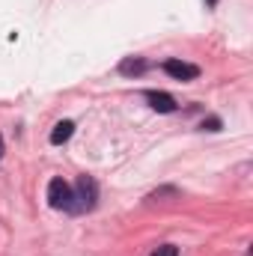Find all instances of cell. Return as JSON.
<instances>
[{"label":"cell","instance_id":"obj_1","mask_svg":"<svg viewBox=\"0 0 253 256\" xmlns=\"http://www.w3.org/2000/svg\"><path fill=\"white\" fill-rule=\"evenodd\" d=\"M48 206L57 208V212H74V191L60 176L48 182Z\"/></svg>","mask_w":253,"mask_h":256},{"label":"cell","instance_id":"obj_2","mask_svg":"<svg viewBox=\"0 0 253 256\" xmlns=\"http://www.w3.org/2000/svg\"><path fill=\"white\" fill-rule=\"evenodd\" d=\"M74 212H90V208H96V202H98V185H96V179L92 176H80L78 179V191H74Z\"/></svg>","mask_w":253,"mask_h":256},{"label":"cell","instance_id":"obj_3","mask_svg":"<svg viewBox=\"0 0 253 256\" xmlns=\"http://www.w3.org/2000/svg\"><path fill=\"white\" fill-rule=\"evenodd\" d=\"M161 68H164L170 78H176V80H196V78H200V66L182 63V60H164Z\"/></svg>","mask_w":253,"mask_h":256},{"label":"cell","instance_id":"obj_4","mask_svg":"<svg viewBox=\"0 0 253 256\" xmlns=\"http://www.w3.org/2000/svg\"><path fill=\"white\" fill-rule=\"evenodd\" d=\"M143 98H146V102H149V108H152V110H158V114H173V110H179V104H176V98H173L170 92L146 90V92H143Z\"/></svg>","mask_w":253,"mask_h":256},{"label":"cell","instance_id":"obj_5","mask_svg":"<svg viewBox=\"0 0 253 256\" xmlns=\"http://www.w3.org/2000/svg\"><path fill=\"white\" fill-rule=\"evenodd\" d=\"M146 68H149V63H146L143 57H126V60L120 63V74H128V78H140Z\"/></svg>","mask_w":253,"mask_h":256},{"label":"cell","instance_id":"obj_6","mask_svg":"<svg viewBox=\"0 0 253 256\" xmlns=\"http://www.w3.org/2000/svg\"><path fill=\"white\" fill-rule=\"evenodd\" d=\"M72 134H74V122H72V120H63V122H57L54 131H51V143H54V146H63Z\"/></svg>","mask_w":253,"mask_h":256},{"label":"cell","instance_id":"obj_7","mask_svg":"<svg viewBox=\"0 0 253 256\" xmlns=\"http://www.w3.org/2000/svg\"><path fill=\"white\" fill-rule=\"evenodd\" d=\"M149 256H179V248L176 244H161V248H155Z\"/></svg>","mask_w":253,"mask_h":256},{"label":"cell","instance_id":"obj_8","mask_svg":"<svg viewBox=\"0 0 253 256\" xmlns=\"http://www.w3.org/2000/svg\"><path fill=\"white\" fill-rule=\"evenodd\" d=\"M161 196H179V191H176V188H161V191L149 194V202H158Z\"/></svg>","mask_w":253,"mask_h":256},{"label":"cell","instance_id":"obj_9","mask_svg":"<svg viewBox=\"0 0 253 256\" xmlns=\"http://www.w3.org/2000/svg\"><path fill=\"white\" fill-rule=\"evenodd\" d=\"M202 131H220V120L218 116H208V120H202Z\"/></svg>","mask_w":253,"mask_h":256},{"label":"cell","instance_id":"obj_10","mask_svg":"<svg viewBox=\"0 0 253 256\" xmlns=\"http://www.w3.org/2000/svg\"><path fill=\"white\" fill-rule=\"evenodd\" d=\"M0 158H3V134H0Z\"/></svg>","mask_w":253,"mask_h":256},{"label":"cell","instance_id":"obj_11","mask_svg":"<svg viewBox=\"0 0 253 256\" xmlns=\"http://www.w3.org/2000/svg\"><path fill=\"white\" fill-rule=\"evenodd\" d=\"M214 3H218V0H208V6H214Z\"/></svg>","mask_w":253,"mask_h":256}]
</instances>
